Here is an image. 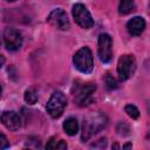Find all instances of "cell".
Here are the masks:
<instances>
[{"label": "cell", "instance_id": "1", "mask_svg": "<svg viewBox=\"0 0 150 150\" xmlns=\"http://www.w3.org/2000/svg\"><path fill=\"white\" fill-rule=\"evenodd\" d=\"M108 123V118L102 112H94L88 115L83 120V125H82V141L89 139L93 135L97 134L102 129L105 128Z\"/></svg>", "mask_w": 150, "mask_h": 150}, {"label": "cell", "instance_id": "2", "mask_svg": "<svg viewBox=\"0 0 150 150\" xmlns=\"http://www.w3.org/2000/svg\"><path fill=\"white\" fill-rule=\"evenodd\" d=\"M73 62L75 68L83 74H90L94 69L93 54L88 47H82L81 49H79L73 57Z\"/></svg>", "mask_w": 150, "mask_h": 150}, {"label": "cell", "instance_id": "3", "mask_svg": "<svg viewBox=\"0 0 150 150\" xmlns=\"http://www.w3.org/2000/svg\"><path fill=\"white\" fill-rule=\"evenodd\" d=\"M66 105H67V98H66L64 94L60 90H56L52 94L49 101L47 102L46 110L50 117L59 118L63 114Z\"/></svg>", "mask_w": 150, "mask_h": 150}, {"label": "cell", "instance_id": "4", "mask_svg": "<svg viewBox=\"0 0 150 150\" xmlns=\"http://www.w3.org/2000/svg\"><path fill=\"white\" fill-rule=\"evenodd\" d=\"M71 13H73V18L75 20V22L84 28V29H89L94 26V20L91 18V14L89 13V11L87 9V7L82 4H75L73 6V9H71Z\"/></svg>", "mask_w": 150, "mask_h": 150}, {"label": "cell", "instance_id": "5", "mask_svg": "<svg viewBox=\"0 0 150 150\" xmlns=\"http://www.w3.org/2000/svg\"><path fill=\"white\" fill-rule=\"evenodd\" d=\"M135 68H136V61H135V57L132 55L125 54V55H122L118 59L117 74H118V76L122 81L128 80L134 74Z\"/></svg>", "mask_w": 150, "mask_h": 150}, {"label": "cell", "instance_id": "6", "mask_svg": "<svg viewBox=\"0 0 150 150\" xmlns=\"http://www.w3.org/2000/svg\"><path fill=\"white\" fill-rule=\"evenodd\" d=\"M97 53L101 62L108 63L112 59V40L108 34H101L98 36Z\"/></svg>", "mask_w": 150, "mask_h": 150}, {"label": "cell", "instance_id": "7", "mask_svg": "<svg viewBox=\"0 0 150 150\" xmlns=\"http://www.w3.org/2000/svg\"><path fill=\"white\" fill-rule=\"evenodd\" d=\"M96 90L95 83H84L82 86H79L77 89L74 93V100L80 105H87L91 101V96Z\"/></svg>", "mask_w": 150, "mask_h": 150}, {"label": "cell", "instance_id": "8", "mask_svg": "<svg viewBox=\"0 0 150 150\" xmlns=\"http://www.w3.org/2000/svg\"><path fill=\"white\" fill-rule=\"evenodd\" d=\"M47 22L60 30H67L69 28V20L67 18V14L61 8L53 9L47 16Z\"/></svg>", "mask_w": 150, "mask_h": 150}, {"label": "cell", "instance_id": "9", "mask_svg": "<svg viewBox=\"0 0 150 150\" xmlns=\"http://www.w3.org/2000/svg\"><path fill=\"white\" fill-rule=\"evenodd\" d=\"M4 40H5L6 48L8 50H12V52L20 49V47L22 46V35L19 30H16L14 28H6L5 29Z\"/></svg>", "mask_w": 150, "mask_h": 150}, {"label": "cell", "instance_id": "10", "mask_svg": "<svg viewBox=\"0 0 150 150\" xmlns=\"http://www.w3.org/2000/svg\"><path fill=\"white\" fill-rule=\"evenodd\" d=\"M0 121L7 129L12 131H16L21 127V118L15 111H4L0 116Z\"/></svg>", "mask_w": 150, "mask_h": 150}, {"label": "cell", "instance_id": "11", "mask_svg": "<svg viewBox=\"0 0 150 150\" xmlns=\"http://www.w3.org/2000/svg\"><path fill=\"white\" fill-rule=\"evenodd\" d=\"M127 28L131 35H141L145 28V20L142 16H134L128 21Z\"/></svg>", "mask_w": 150, "mask_h": 150}, {"label": "cell", "instance_id": "12", "mask_svg": "<svg viewBox=\"0 0 150 150\" xmlns=\"http://www.w3.org/2000/svg\"><path fill=\"white\" fill-rule=\"evenodd\" d=\"M63 130H64L66 134L69 135V136L76 135L77 131H79V123H77L76 118H74V117L67 118V120L64 121V123H63Z\"/></svg>", "mask_w": 150, "mask_h": 150}, {"label": "cell", "instance_id": "13", "mask_svg": "<svg viewBox=\"0 0 150 150\" xmlns=\"http://www.w3.org/2000/svg\"><path fill=\"white\" fill-rule=\"evenodd\" d=\"M46 148L47 149H53V150H64V149H67V143L63 139H60V138H56V137H52L48 141Z\"/></svg>", "mask_w": 150, "mask_h": 150}, {"label": "cell", "instance_id": "14", "mask_svg": "<svg viewBox=\"0 0 150 150\" xmlns=\"http://www.w3.org/2000/svg\"><path fill=\"white\" fill-rule=\"evenodd\" d=\"M135 9V4L134 0H120V6H118V12L122 15L129 14Z\"/></svg>", "mask_w": 150, "mask_h": 150}, {"label": "cell", "instance_id": "15", "mask_svg": "<svg viewBox=\"0 0 150 150\" xmlns=\"http://www.w3.org/2000/svg\"><path fill=\"white\" fill-rule=\"evenodd\" d=\"M38 98H39V96L34 88H28L25 91V101L28 104H35L38 102Z\"/></svg>", "mask_w": 150, "mask_h": 150}, {"label": "cell", "instance_id": "16", "mask_svg": "<svg viewBox=\"0 0 150 150\" xmlns=\"http://www.w3.org/2000/svg\"><path fill=\"white\" fill-rule=\"evenodd\" d=\"M125 112L128 114V116H130L134 120H137L139 117V110L137 109V107H135L134 104H127L124 107Z\"/></svg>", "mask_w": 150, "mask_h": 150}, {"label": "cell", "instance_id": "17", "mask_svg": "<svg viewBox=\"0 0 150 150\" xmlns=\"http://www.w3.org/2000/svg\"><path fill=\"white\" fill-rule=\"evenodd\" d=\"M104 83H105V87L108 90H112V89H116L118 87V83L117 81L115 80V77H112L110 74H107L105 77H104Z\"/></svg>", "mask_w": 150, "mask_h": 150}, {"label": "cell", "instance_id": "18", "mask_svg": "<svg viewBox=\"0 0 150 150\" xmlns=\"http://www.w3.org/2000/svg\"><path fill=\"white\" fill-rule=\"evenodd\" d=\"M9 146V142L7 139V137L0 131V149H6Z\"/></svg>", "mask_w": 150, "mask_h": 150}, {"label": "cell", "instance_id": "19", "mask_svg": "<svg viewBox=\"0 0 150 150\" xmlns=\"http://www.w3.org/2000/svg\"><path fill=\"white\" fill-rule=\"evenodd\" d=\"M4 63H5V56L0 54V68L4 66Z\"/></svg>", "mask_w": 150, "mask_h": 150}, {"label": "cell", "instance_id": "20", "mask_svg": "<svg viewBox=\"0 0 150 150\" xmlns=\"http://www.w3.org/2000/svg\"><path fill=\"white\" fill-rule=\"evenodd\" d=\"M132 145H131V143H127V144H124L123 145V149H128V148H131Z\"/></svg>", "mask_w": 150, "mask_h": 150}, {"label": "cell", "instance_id": "21", "mask_svg": "<svg viewBox=\"0 0 150 150\" xmlns=\"http://www.w3.org/2000/svg\"><path fill=\"white\" fill-rule=\"evenodd\" d=\"M1 91H2V88H1V84H0V96H1Z\"/></svg>", "mask_w": 150, "mask_h": 150}, {"label": "cell", "instance_id": "22", "mask_svg": "<svg viewBox=\"0 0 150 150\" xmlns=\"http://www.w3.org/2000/svg\"><path fill=\"white\" fill-rule=\"evenodd\" d=\"M7 1H14V0H7Z\"/></svg>", "mask_w": 150, "mask_h": 150}]
</instances>
